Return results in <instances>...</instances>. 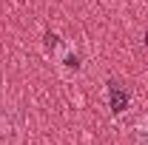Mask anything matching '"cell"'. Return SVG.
Returning <instances> with one entry per match:
<instances>
[{
    "mask_svg": "<svg viewBox=\"0 0 148 145\" xmlns=\"http://www.w3.org/2000/svg\"><path fill=\"white\" fill-rule=\"evenodd\" d=\"M108 105H111L114 114H123V111H128V105H131L128 88H125V85H120V83H114V80L108 83Z\"/></svg>",
    "mask_w": 148,
    "mask_h": 145,
    "instance_id": "obj_1",
    "label": "cell"
},
{
    "mask_svg": "<svg viewBox=\"0 0 148 145\" xmlns=\"http://www.w3.org/2000/svg\"><path fill=\"white\" fill-rule=\"evenodd\" d=\"M145 46H148V34H145Z\"/></svg>",
    "mask_w": 148,
    "mask_h": 145,
    "instance_id": "obj_4",
    "label": "cell"
},
{
    "mask_svg": "<svg viewBox=\"0 0 148 145\" xmlns=\"http://www.w3.org/2000/svg\"><path fill=\"white\" fill-rule=\"evenodd\" d=\"M134 140H137V145H148V114H145V117H140L137 131H134Z\"/></svg>",
    "mask_w": 148,
    "mask_h": 145,
    "instance_id": "obj_2",
    "label": "cell"
},
{
    "mask_svg": "<svg viewBox=\"0 0 148 145\" xmlns=\"http://www.w3.org/2000/svg\"><path fill=\"white\" fill-rule=\"evenodd\" d=\"M63 63H66L69 68H77V66H80V57H77V54H66V57H63Z\"/></svg>",
    "mask_w": 148,
    "mask_h": 145,
    "instance_id": "obj_3",
    "label": "cell"
}]
</instances>
